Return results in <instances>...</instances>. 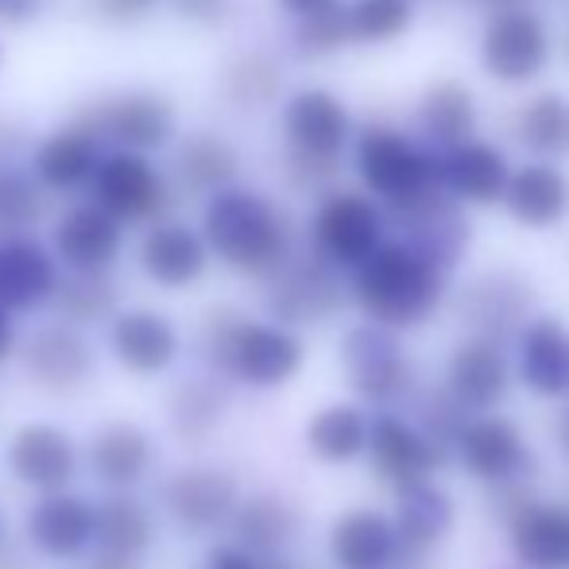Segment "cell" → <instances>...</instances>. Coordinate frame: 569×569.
<instances>
[{
    "label": "cell",
    "mask_w": 569,
    "mask_h": 569,
    "mask_svg": "<svg viewBox=\"0 0 569 569\" xmlns=\"http://www.w3.org/2000/svg\"><path fill=\"white\" fill-rule=\"evenodd\" d=\"M0 62H4V51H0Z\"/></svg>",
    "instance_id": "58"
},
{
    "label": "cell",
    "mask_w": 569,
    "mask_h": 569,
    "mask_svg": "<svg viewBox=\"0 0 569 569\" xmlns=\"http://www.w3.org/2000/svg\"><path fill=\"white\" fill-rule=\"evenodd\" d=\"M399 531L391 511L357 503L345 508L326 531V558L333 569H396L399 562Z\"/></svg>",
    "instance_id": "23"
},
{
    "label": "cell",
    "mask_w": 569,
    "mask_h": 569,
    "mask_svg": "<svg viewBox=\"0 0 569 569\" xmlns=\"http://www.w3.org/2000/svg\"><path fill=\"white\" fill-rule=\"evenodd\" d=\"M59 260L31 237H0V310L31 315L59 291Z\"/></svg>",
    "instance_id": "27"
},
{
    "label": "cell",
    "mask_w": 569,
    "mask_h": 569,
    "mask_svg": "<svg viewBox=\"0 0 569 569\" xmlns=\"http://www.w3.org/2000/svg\"><path fill=\"white\" fill-rule=\"evenodd\" d=\"M383 229L388 218L376 202L352 190H338L318 202L315 218H310V244L322 263L333 271H357L376 248L383 244Z\"/></svg>",
    "instance_id": "10"
},
{
    "label": "cell",
    "mask_w": 569,
    "mask_h": 569,
    "mask_svg": "<svg viewBox=\"0 0 569 569\" xmlns=\"http://www.w3.org/2000/svg\"><path fill=\"white\" fill-rule=\"evenodd\" d=\"M535 500H539V492H535L531 480H516V485H496V488H485V503H480V508H485L488 516H492L500 527H508L511 519H516L519 511L531 508Z\"/></svg>",
    "instance_id": "46"
},
{
    "label": "cell",
    "mask_w": 569,
    "mask_h": 569,
    "mask_svg": "<svg viewBox=\"0 0 569 569\" xmlns=\"http://www.w3.org/2000/svg\"><path fill=\"white\" fill-rule=\"evenodd\" d=\"M28 380L47 396H74L98 372V349L82 330L67 322H47L20 345Z\"/></svg>",
    "instance_id": "17"
},
{
    "label": "cell",
    "mask_w": 569,
    "mask_h": 569,
    "mask_svg": "<svg viewBox=\"0 0 569 569\" xmlns=\"http://www.w3.org/2000/svg\"><path fill=\"white\" fill-rule=\"evenodd\" d=\"M391 496H396L391 523L399 531V542L419 555H438L457 527V500L450 488L442 480H415Z\"/></svg>",
    "instance_id": "28"
},
{
    "label": "cell",
    "mask_w": 569,
    "mask_h": 569,
    "mask_svg": "<svg viewBox=\"0 0 569 569\" xmlns=\"http://www.w3.org/2000/svg\"><path fill=\"white\" fill-rule=\"evenodd\" d=\"M98 140L86 136L82 128H62L51 132L31 156V179L43 190H78L98 171Z\"/></svg>",
    "instance_id": "36"
},
{
    "label": "cell",
    "mask_w": 569,
    "mask_h": 569,
    "mask_svg": "<svg viewBox=\"0 0 569 569\" xmlns=\"http://www.w3.org/2000/svg\"><path fill=\"white\" fill-rule=\"evenodd\" d=\"M54 307H59V322L86 330V326L113 322L120 315V287L109 271L98 276H67L59 279V291H54Z\"/></svg>",
    "instance_id": "39"
},
{
    "label": "cell",
    "mask_w": 569,
    "mask_h": 569,
    "mask_svg": "<svg viewBox=\"0 0 569 569\" xmlns=\"http://www.w3.org/2000/svg\"><path fill=\"white\" fill-rule=\"evenodd\" d=\"M12 547V535H8V519H4V511H0V555Z\"/></svg>",
    "instance_id": "57"
},
{
    "label": "cell",
    "mask_w": 569,
    "mask_h": 569,
    "mask_svg": "<svg viewBox=\"0 0 569 569\" xmlns=\"http://www.w3.org/2000/svg\"><path fill=\"white\" fill-rule=\"evenodd\" d=\"M503 542L516 569H569V508L539 496L503 527Z\"/></svg>",
    "instance_id": "30"
},
{
    "label": "cell",
    "mask_w": 569,
    "mask_h": 569,
    "mask_svg": "<svg viewBox=\"0 0 569 569\" xmlns=\"http://www.w3.org/2000/svg\"><path fill=\"white\" fill-rule=\"evenodd\" d=\"M0 569H28V562H23V558L16 555L12 547H8L4 555H0Z\"/></svg>",
    "instance_id": "56"
},
{
    "label": "cell",
    "mask_w": 569,
    "mask_h": 569,
    "mask_svg": "<svg viewBox=\"0 0 569 569\" xmlns=\"http://www.w3.org/2000/svg\"><path fill=\"white\" fill-rule=\"evenodd\" d=\"M442 388L465 415H492L508 403L516 388L508 345H496L485 338H465L453 345L442 368Z\"/></svg>",
    "instance_id": "15"
},
{
    "label": "cell",
    "mask_w": 569,
    "mask_h": 569,
    "mask_svg": "<svg viewBox=\"0 0 569 569\" xmlns=\"http://www.w3.org/2000/svg\"><path fill=\"white\" fill-rule=\"evenodd\" d=\"M82 569H143V562H132V558H117V555H101V550H93V555L86 558Z\"/></svg>",
    "instance_id": "53"
},
{
    "label": "cell",
    "mask_w": 569,
    "mask_h": 569,
    "mask_svg": "<svg viewBox=\"0 0 569 569\" xmlns=\"http://www.w3.org/2000/svg\"><path fill=\"white\" fill-rule=\"evenodd\" d=\"M511 569H516V566H511Z\"/></svg>",
    "instance_id": "59"
},
{
    "label": "cell",
    "mask_w": 569,
    "mask_h": 569,
    "mask_svg": "<svg viewBox=\"0 0 569 569\" xmlns=\"http://www.w3.org/2000/svg\"><path fill=\"white\" fill-rule=\"evenodd\" d=\"M345 43H349V12H345L341 0L299 20V28H295V47L307 59H326V54L341 51Z\"/></svg>",
    "instance_id": "45"
},
{
    "label": "cell",
    "mask_w": 569,
    "mask_h": 569,
    "mask_svg": "<svg viewBox=\"0 0 569 569\" xmlns=\"http://www.w3.org/2000/svg\"><path fill=\"white\" fill-rule=\"evenodd\" d=\"M349 291L338 279L330 263H322L315 252L291 256L276 276L268 279V315L276 326L287 330H307V326H322L345 307Z\"/></svg>",
    "instance_id": "12"
},
{
    "label": "cell",
    "mask_w": 569,
    "mask_h": 569,
    "mask_svg": "<svg viewBox=\"0 0 569 569\" xmlns=\"http://www.w3.org/2000/svg\"><path fill=\"white\" fill-rule=\"evenodd\" d=\"M523 229H555L569 213V179L555 163H523L511 171L500 198Z\"/></svg>",
    "instance_id": "34"
},
{
    "label": "cell",
    "mask_w": 569,
    "mask_h": 569,
    "mask_svg": "<svg viewBox=\"0 0 569 569\" xmlns=\"http://www.w3.org/2000/svg\"><path fill=\"white\" fill-rule=\"evenodd\" d=\"M43 218V187L20 167H0V237H28Z\"/></svg>",
    "instance_id": "42"
},
{
    "label": "cell",
    "mask_w": 569,
    "mask_h": 569,
    "mask_svg": "<svg viewBox=\"0 0 569 569\" xmlns=\"http://www.w3.org/2000/svg\"><path fill=\"white\" fill-rule=\"evenodd\" d=\"M39 8H43V0H0V23L20 28V23H28Z\"/></svg>",
    "instance_id": "50"
},
{
    "label": "cell",
    "mask_w": 569,
    "mask_h": 569,
    "mask_svg": "<svg viewBox=\"0 0 569 569\" xmlns=\"http://www.w3.org/2000/svg\"><path fill=\"white\" fill-rule=\"evenodd\" d=\"M198 360L206 372L252 391H279L302 372L307 345L271 318H248L218 307L198 326Z\"/></svg>",
    "instance_id": "1"
},
{
    "label": "cell",
    "mask_w": 569,
    "mask_h": 569,
    "mask_svg": "<svg viewBox=\"0 0 569 569\" xmlns=\"http://www.w3.org/2000/svg\"><path fill=\"white\" fill-rule=\"evenodd\" d=\"M365 461L372 477L388 492L415 485V480H438V472L453 461L446 446L427 438L403 411H376L368 422V450Z\"/></svg>",
    "instance_id": "9"
},
{
    "label": "cell",
    "mask_w": 569,
    "mask_h": 569,
    "mask_svg": "<svg viewBox=\"0 0 569 569\" xmlns=\"http://www.w3.org/2000/svg\"><path fill=\"white\" fill-rule=\"evenodd\" d=\"M422 136H427L435 148L450 151L457 143L472 140V128H477V98L469 93V86L461 82H435L419 98L415 109Z\"/></svg>",
    "instance_id": "37"
},
{
    "label": "cell",
    "mask_w": 569,
    "mask_h": 569,
    "mask_svg": "<svg viewBox=\"0 0 569 569\" xmlns=\"http://www.w3.org/2000/svg\"><path fill=\"white\" fill-rule=\"evenodd\" d=\"M109 352L124 372L151 380L179 365L182 357V330L151 307H128L109 322Z\"/></svg>",
    "instance_id": "22"
},
{
    "label": "cell",
    "mask_w": 569,
    "mask_h": 569,
    "mask_svg": "<svg viewBox=\"0 0 569 569\" xmlns=\"http://www.w3.org/2000/svg\"><path fill=\"white\" fill-rule=\"evenodd\" d=\"M338 360L345 383L352 391V403L365 411H399L411 403V396L422 388L419 368H415L411 352L399 333L383 330L372 322H357L341 333Z\"/></svg>",
    "instance_id": "4"
},
{
    "label": "cell",
    "mask_w": 569,
    "mask_h": 569,
    "mask_svg": "<svg viewBox=\"0 0 569 569\" xmlns=\"http://www.w3.org/2000/svg\"><path fill=\"white\" fill-rule=\"evenodd\" d=\"M93 550L117 558H132L143 562L151 547L159 539L156 511L143 500H136L132 492H109L106 500L93 503Z\"/></svg>",
    "instance_id": "35"
},
{
    "label": "cell",
    "mask_w": 569,
    "mask_h": 569,
    "mask_svg": "<svg viewBox=\"0 0 569 569\" xmlns=\"http://www.w3.org/2000/svg\"><path fill=\"white\" fill-rule=\"evenodd\" d=\"M198 569H263V566L256 562L252 555H244L240 547H232V542H218V547L202 558Z\"/></svg>",
    "instance_id": "49"
},
{
    "label": "cell",
    "mask_w": 569,
    "mask_h": 569,
    "mask_svg": "<svg viewBox=\"0 0 569 569\" xmlns=\"http://www.w3.org/2000/svg\"><path fill=\"white\" fill-rule=\"evenodd\" d=\"M357 174L388 206L438 187V156L388 124H368L357 140Z\"/></svg>",
    "instance_id": "6"
},
{
    "label": "cell",
    "mask_w": 569,
    "mask_h": 569,
    "mask_svg": "<svg viewBox=\"0 0 569 569\" xmlns=\"http://www.w3.org/2000/svg\"><path fill=\"white\" fill-rule=\"evenodd\" d=\"M171 4H174V12H179L182 20L202 23V28H218V23H226L232 16L237 0H171Z\"/></svg>",
    "instance_id": "48"
},
{
    "label": "cell",
    "mask_w": 569,
    "mask_h": 569,
    "mask_svg": "<svg viewBox=\"0 0 569 569\" xmlns=\"http://www.w3.org/2000/svg\"><path fill=\"white\" fill-rule=\"evenodd\" d=\"M349 299L365 322L399 333L419 330L442 310L446 271L427 263L399 240H383L357 271H349Z\"/></svg>",
    "instance_id": "2"
},
{
    "label": "cell",
    "mask_w": 569,
    "mask_h": 569,
    "mask_svg": "<svg viewBox=\"0 0 569 569\" xmlns=\"http://www.w3.org/2000/svg\"><path fill=\"white\" fill-rule=\"evenodd\" d=\"M555 446L569 461V403H562V411L555 415Z\"/></svg>",
    "instance_id": "54"
},
{
    "label": "cell",
    "mask_w": 569,
    "mask_h": 569,
    "mask_svg": "<svg viewBox=\"0 0 569 569\" xmlns=\"http://www.w3.org/2000/svg\"><path fill=\"white\" fill-rule=\"evenodd\" d=\"M349 12V43H388L403 36L415 23V0H352Z\"/></svg>",
    "instance_id": "43"
},
{
    "label": "cell",
    "mask_w": 569,
    "mask_h": 569,
    "mask_svg": "<svg viewBox=\"0 0 569 569\" xmlns=\"http://www.w3.org/2000/svg\"><path fill=\"white\" fill-rule=\"evenodd\" d=\"M174 171H179L187 190L213 198L232 187V179H237V171H240V159L229 140H221V136H213V132H198L179 148Z\"/></svg>",
    "instance_id": "38"
},
{
    "label": "cell",
    "mask_w": 569,
    "mask_h": 569,
    "mask_svg": "<svg viewBox=\"0 0 569 569\" xmlns=\"http://www.w3.org/2000/svg\"><path fill=\"white\" fill-rule=\"evenodd\" d=\"M93 500L74 488L36 496L23 516V539L47 562H78L93 550Z\"/></svg>",
    "instance_id": "20"
},
{
    "label": "cell",
    "mask_w": 569,
    "mask_h": 569,
    "mask_svg": "<svg viewBox=\"0 0 569 569\" xmlns=\"http://www.w3.org/2000/svg\"><path fill=\"white\" fill-rule=\"evenodd\" d=\"M368 422L372 411H365L352 399H333L322 403L302 427V446L326 469H345V465H357L368 450Z\"/></svg>",
    "instance_id": "32"
},
{
    "label": "cell",
    "mask_w": 569,
    "mask_h": 569,
    "mask_svg": "<svg viewBox=\"0 0 569 569\" xmlns=\"http://www.w3.org/2000/svg\"><path fill=\"white\" fill-rule=\"evenodd\" d=\"M333 174H338V159L299 156V151L287 156V179L295 190H322L326 182H333Z\"/></svg>",
    "instance_id": "47"
},
{
    "label": "cell",
    "mask_w": 569,
    "mask_h": 569,
    "mask_svg": "<svg viewBox=\"0 0 569 569\" xmlns=\"http://www.w3.org/2000/svg\"><path fill=\"white\" fill-rule=\"evenodd\" d=\"M93 140H113L120 151H156L174 136V106L159 93L132 90L117 98H101L90 109H82L74 120Z\"/></svg>",
    "instance_id": "14"
},
{
    "label": "cell",
    "mask_w": 569,
    "mask_h": 569,
    "mask_svg": "<svg viewBox=\"0 0 569 569\" xmlns=\"http://www.w3.org/2000/svg\"><path fill=\"white\" fill-rule=\"evenodd\" d=\"M82 465L106 492H136L156 469V438L132 419H109L86 438Z\"/></svg>",
    "instance_id": "21"
},
{
    "label": "cell",
    "mask_w": 569,
    "mask_h": 569,
    "mask_svg": "<svg viewBox=\"0 0 569 569\" xmlns=\"http://www.w3.org/2000/svg\"><path fill=\"white\" fill-rule=\"evenodd\" d=\"M453 310L469 338L508 345L535 315V287L519 271H485L453 295Z\"/></svg>",
    "instance_id": "13"
},
{
    "label": "cell",
    "mask_w": 569,
    "mask_h": 569,
    "mask_svg": "<svg viewBox=\"0 0 569 569\" xmlns=\"http://www.w3.org/2000/svg\"><path fill=\"white\" fill-rule=\"evenodd\" d=\"M221 90H226L232 106L260 109L268 101H276V93L283 90V67L263 51H240L221 70Z\"/></svg>",
    "instance_id": "41"
},
{
    "label": "cell",
    "mask_w": 569,
    "mask_h": 569,
    "mask_svg": "<svg viewBox=\"0 0 569 569\" xmlns=\"http://www.w3.org/2000/svg\"><path fill=\"white\" fill-rule=\"evenodd\" d=\"M508 179H511L508 159H503L492 143L465 140L438 156V187H442L453 202L492 206L503 198Z\"/></svg>",
    "instance_id": "31"
},
{
    "label": "cell",
    "mask_w": 569,
    "mask_h": 569,
    "mask_svg": "<svg viewBox=\"0 0 569 569\" xmlns=\"http://www.w3.org/2000/svg\"><path fill=\"white\" fill-rule=\"evenodd\" d=\"M51 248V256L62 268H70V276H98L117 263L124 248V226L98 206H74L54 221Z\"/></svg>",
    "instance_id": "24"
},
{
    "label": "cell",
    "mask_w": 569,
    "mask_h": 569,
    "mask_svg": "<svg viewBox=\"0 0 569 569\" xmlns=\"http://www.w3.org/2000/svg\"><path fill=\"white\" fill-rule=\"evenodd\" d=\"M465 419H469V415L453 403L450 391H446L442 383H430V388H419L411 396V422L427 438H435L438 446H446V450L453 446V438H457V430L465 427Z\"/></svg>",
    "instance_id": "44"
},
{
    "label": "cell",
    "mask_w": 569,
    "mask_h": 569,
    "mask_svg": "<svg viewBox=\"0 0 569 569\" xmlns=\"http://www.w3.org/2000/svg\"><path fill=\"white\" fill-rule=\"evenodd\" d=\"M516 136L527 151L550 163L555 156H569V98L566 93H535L516 117Z\"/></svg>",
    "instance_id": "40"
},
{
    "label": "cell",
    "mask_w": 569,
    "mask_h": 569,
    "mask_svg": "<svg viewBox=\"0 0 569 569\" xmlns=\"http://www.w3.org/2000/svg\"><path fill=\"white\" fill-rule=\"evenodd\" d=\"M202 240L210 256L240 276L271 279L291 260V221L271 198L229 187L206 202Z\"/></svg>",
    "instance_id": "3"
},
{
    "label": "cell",
    "mask_w": 569,
    "mask_h": 569,
    "mask_svg": "<svg viewBox=\"0 0 569 569\" xmlns=\"http://www.w3.org/2000/svg\"><path fill=\"white\" fill-rule=\"evenodd\" d=\"M283 132L299 156L338 159L352 136V117L330 90H299L283 106Z\"/></svg>",
    "instance_id": "29"
},
{
    "label": "cell",
    "mask_w": 569,
    "mask_h": 569,
    "mask_svg": "<svg viewBox=\"0 0 569 569\" xmlns=\"http://www.w3.org/2000/svg\"><path fill=\"white\" fill-rule=\"evenodd\" d=\"M240 488L237 472L226 465L194 461L174 469L171 477L159 488V503H163V516L179 527L182 535H218L229 527L232 511H237Z\"/></svg>",
    "instance_id": "7"
},
{
    "label": "cell",
    "mask_w": 569,
    "mask_h": 569,
    "mask_svg": "<svg viewBox=\"0 0 569 569\" xmlns=\"http://www.w3.org/2000/svg\"><path fill=\"white\" fill-rule=\"evenodd\" d=\"M229 419V388L226 380L202 372L187 376L167 396V430L182 446H202L226 427Z\"/></svg>",
    "instance_id": "33"
},
{
    "label": "cell",
    "mask_w": 569,
    "mask_h": 569,
    "mask_svg": "<svg viewBox=\"0 0 569 569\" xmlns=\"http://www.w3.org/2000/svg\"><path fill=\"white\" fill-rule=\"evenodd\" d=\"M113 12H120V16H132V12H143V8H151L156 0H106Z\"/></svg>",
    "instance_id": "55"
},
{
    "label": "cell",
    "mask_w": 569,
    "mask_h": 569,
    "mask_svg": "<svg viewBox=\"0 0 569 569\" xmlns=\"http://www.w3.org/2000/svg\"><path fill=\"white\" fill-rule=\"evenodd\" d=\"M283 12H291L295 20H307V16H315V12H322V8H330V4H338V0H276Z\"/></svg>",
    "instance_id": "52"
},
{
    "label": "cell",
    "mask_w": 569,
    "mask_h": 569,
    "mask_svg": "<svg viewBox=\"0 0 569 569\" xmlns=\"http://www.w3.org/2000/svg\"><path fill=\"white\" fill-rule=\"evenodd\" d=\"M4 469L20 488L36 496L67 492L82 472V446L67 427L47 419H31L8 435Z\"/></svg>",
    "instance_id": "11"
},
{
    "label": "cell",
    "mask_w": 569,
    "mask_h": 569,
    "mask_svg": "<svg viewBox=\"0 0 569 569\" xmlns=\"http://www.w3.org/2000/svg\"><path fill=\"white\" fill-rule=\"evenodd\" d=\"M450 457L461 465V472H469L485 488L531 480L539 469V457H535V446L527 442L523 427L500 411L469 415L465 427L457 430Z\"/></svg>",
    "instance_id": "5"
},
{
    "label": "cell",
    "mask_w": 569,
    "mask_h": 569,
    "mask_svg": "<svg viewBox=\"0 0 569 569\" xmlns=\"http://www.w3.org/2000/svg\"><path fill=\"white\" fill-rule=\"evenodd\" d=\"M90 187L93 206L120 226H140L167 210V179L148 163V156H136V151L101 156Z\"/></svg>",
    "instance_id": "16"
},
{
    "label": "cell",
    "mask_w": 569,
    "mask_h": 569,
    "mask_svg": "<svg viewBox=\"0 0 569 569\" xmlns=\"http://www.w3.org/2000/svg\"><path fill=\"white\" fill-rule=\"evenodd\" d=\"M550 59V39L547 28L535 12L511 4L500 8L492 16V23L485 28V39H480V67L485 74H492L496 82H531V78L542 74Z\"/></svg>",
    "instance_id": "18"
},
{
    "label": "cell",
    "mask_w": 569,
    "mask_h": 569,
    "mask_svg": "<svg viewBox=\"0 0 569 569\" xmlns=\"http://www.w3.org/2000/svg\"><path fill=\"white\" fill-rule=\"evenodd\" d=\"M140 271L163 291H187L210 268V248H206L202 232L182 226V221H159L143 232L140 248H136Z\"/></svg>",
    "instance_id": "26"
},
{
    "label": "cell",
    "mask_w": 569,
    "mask_h": 569,
    "mask_svg": "<svg viewBox=\"0 0 569 569\" xmlns=\"http://www.w3.org/2000/svg\"><path fill=\"white\" fill-rule=\"evenodd\" d=\"M388 218L399 229V244L419 252L438 271H450L469 256L472 221L465 218L461 202H453L442 187H430L407 202L388 206Z\"/></svg>",
    "instance_id": "8"
},
{
    "label": "cell",
    "mask_w": 569,
    "mask_h": 569,
    "mask_svg": "<svg viewBox=\"0 0 569 569\" xmlns=\"http://www.w3.org/2000/svg\"><path fill=\"white\" fill-rule=\"evenodd\" d=\"M226 531L232 535V547H240L256 562H263V558H279L299 542L302 511L283 492H252L240 496Z\"/></svg>",
    "instance_id": "25"
},
{
    "label": "cell",
    "mask_w": 569,
    "mask_h": 569,
    "mask_svg": "<svg viewBox=\"0 0 569 569\" xmlns=\"http://www.w3.org/2000/svg\"><path fill=\"white\" fill-rule=\"evenodd\" d=\"M516 383L542 403H569V326L558 315H531L516 333Z\"/></svg>",
    "instance_id": "19"
},
{
    "label": "cell",
    "mask_w": 569,
    "mask_h": 569,
    "mask_svg": "<svg viewBox=\"0 0 569 569\" xmlns=\"http://www.w3.org/2000/svg\"><path fill=\"white\" fill-rule=\"evenodd\" d=\"M20 352V333H16V318L8 310H0V365L12 360Z\"/></svg>",
    "instance_id": "51"
}]
</instances>
